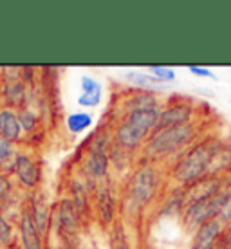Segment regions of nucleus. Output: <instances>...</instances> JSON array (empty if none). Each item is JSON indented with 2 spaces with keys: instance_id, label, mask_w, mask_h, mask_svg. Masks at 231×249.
<instances>
[{
  "instance_id": "f257e3e1",
  "label": "nucleus",
  "mask_w": 231,
  "mask_h": 249,
  "mask_svg": "<svg viewBox=\"0 0 231 249\" xmlns=\"http://www.w3.org/2000/svg\"><path fill=\"white\" fill-rule=\"evenodd\" d=\"M220 144L222 141L219 137H206L199 143H194L172 166L170 177L182 188L208 177L213 156Z\"/></svg>"
},
{
  "instance_id": "f03ea898",
  "label": "nucleus",
  "mask_w": 231,
  "mask_h": 249,
  "mask_svg": "<svg viewBox=\"0 0 231 249\" xmlns=\"http://www.w3.org/2000/svg\"><path fill=\"white\" fill-rule=\"evenodd\" d=\"M197 126L192 123L166 126L156 130L144 143V157L148 162L166 161L172 157H181L197 137Z\"/></svg>"
},
{
  "instance_id": "7ed1b4c3",
  "label": "nucleus",
  "mask_w": 231,
  "mask_h": 249,
  "mask_svg": "<svg viewBox=\"0 0 231 249\" xmlns=\"http://www.w3.org/2000/svg\"><path fill=\"white\" fill-rule=\"evenodd\" d=\"M159 114H161V107L126 112L116 126L112 143L128 150V152L141 148V144L146 143V139L157 128Z\"/></svg>"
},
{
  "instance_id": "20e7f679",
  "label": "nucleus",
  "mask_w": 231,
  "mask_h": 249,
  "mask_svg": "<svg viewBox=\"0 0 231 249\" xmlns=\"http://www.w3.org/2000/svg\"><path fill=\"white\" fill-rule=\"evenodd\" d=\"M161 190V170L156 162H143L134 170L126 184V202L132 212H141L157 197Z\"/></svg>"
},
{
  "instance_id": "39448f33",
  "label": "nucleus",
  "mask_w": 231,
  "mask_h": 249,
  "mask_svg": "<svg viewBox=\"0 0 231 249\" xmlns=\"http://www.w3.org/2000/svg\"><path fill=\"white\" fill-rule=\"evenodd\" d=\"M108 139L105 134H98L89 146V156L85 159V172L94 181H103L108 175L110 157H108Z\"/></svg>"
},
{
  "instance_id": "423d86ee",
  "label": "nucleus",
  "mask_w": 231,
  "mask_h": 249,
  "mask_svg": "<svg viewBox=\"0 0 231 249\" xmlns=\"http://www.w3.org/2000/svg\"><path fill=\"white\" fill-rule=\"evenodd\" d=\"M194 114H195L194 103H192L190 100L174 101V103L166 105L164 108H161L156 130H161V128H166V126H177V124L192 123Z\"/></svg>"
},
{
  "instance_id": "0eeeda50",
  "label": "nucleus",
  "mask_w": 231,
  "mask_h": 249,
  "mask_svg": "<svg viewBox=\"0 0 231 249\" xmlns=\"http://www.w3.org/2000/svg\"><path fill=\"white\" fill-rule=\"evenodd\" d=\"M226 224L219 218H212L200 226L199 230L194 233L192 248L190 249H215L219 238L224 235Z\"/></svg>"
},
{
  "instance_id": "6e6552de",
  "label": "nucleus",
  "mask_w": 231,
  "mask_h": 249,
  "mask_svg": "<svg viewBox=\"0 0 231 249\" xmlns=\"http://www.w3.org/2000/svg\"><path fill=\"white\" fill-rule=\"evenodd\" d=\"M13 172L18 181L27 188H36L40 182V168L27 154H17L13 161Z\"/></svg>"
},
{
  "instance_id": "1a4fd4ad",
  "label": "nucleus",
  "mask_w": 231,
  "mask_h": 249,
  "mask_svg": "<svg viewBox=\"0 0 231 249\" xmlns=\"http://www.w3.org/2000/svg\"><path fill=\"white\" fill-rule=\"evenodd\" d=\"M20 238H22L24 249H44L42 235L33 222L29 208H24V212L20 215Z\"/></svg>"
},
{
  "instance_id": "9d476101",
  "label": "nucleus",
  "mask_w": 231,
  "mask_h": 249,
  "mask_svg": "<svg viewBox=\"0 0 231 249\" xmlns=\"http://www.w3.org/2000/svg\"><path fill=\"white\" fill-rule=\"evenodd\" d=\"M96 190H98L96 199H98L100 220L103 224H112L114 218H116V208H118V202H116V197H114V193H112V188H110V184H100Z\"/></svg>"
},
{
  "instance_id": "9b49d317",
  "label": "nucleus",
  "mask_w": 231,
  "mask_h": 249,
  "mask_svg": "<svg viewBox=\"0 0 231 249\" xmlns=\"http://www.w3.org/2000/svg\"><path fill=\"white\" fill-rule=\"evenodd\" d=\"M125 107V114L132 112V110H141V108H157L161 107V101L156 96L154 90H134V92L123 101Z\"/></svg>"
},
{
  "instance_id": "f8f14e48",
  "label": "nucleus",
  "mask_w": 231,
  "mask_h": 249,
  "mask_svg": "<svg viewBox=\"0 0 231 249\" xmlns=\"http://www.w3.org/2000/svg\"><path fill=\"white\" fill-rule=\"evenodd\" d=\"M0 121H2V130H0V136L4 137L9 143H15L18 141L20 136H22V126H20L18 121V114L11 110V108H4L0 110Z\"/></svg>"
},
{
  "instance_id": "ddd939ff",
  "label": "nucleus",
  "mask_w": 231,
  "mask_h": 249,
  "mask_svg": "<svg viewBox=\"0 0 231 249\" xmlns=\"http://www.w3.org/2000/svg\"><path fill=\"white\" fill-rule=\"evenodd\" d=\"M226 172H231V143H222L215 152L208 177H220Z\"/></svg>"
},
{
  "instance_id": "4468645a",
  "label": "nucleus",
  "mask_w": 231,
  "mask_h": 249,
  "mask_svg": "<svg viewBox=\"0 0 231 249\" xmlns=\"http://www.w3.org/2000/svg\"><path fill=\"white\" fill-rule=\"evenodd\" d=\"M31 217H33V222L36 226V230L40 231V235H45V231L49 228V222H51V215H49V210H47V204H45V200L42 197H33L31 200Z\"/></svg>"
},
{
  "instance_id": "2eb2a0df",
  "label": "nucleus",
  "mask_w": 231,
  "mask_h": 249,
  "mask_svg": "<svg viewBox=\"0 0 231 249\" xmlns=\"http://www.w3.org/2000/svg\"><path fill=\"white\" fill-rule=\"evenodd\" d=\"M125 78L130 85L141 89V90H157L159 87L164 85L157 80L156 76H152L150 72H144V71H128Z\"/></svg>"
},
{
  "instance_id": "dca6fc26",
  "label": "nucleus",
  "mask_w": 231,
  "mask_h": 249,
  "mask_svg": "<svg viewBox=\"0 0 231 249\" xmlns=\"http://www.w3.org/2000/svg\"><path fill=\"white\" fill-rule=\"evenodd\" d=\"M92 116L89 112H72L67 116V128L69 132L72 134H81V132H85L87 128L92 126Z\"/></svg>"
},
{
  "instance_id": "f3484780",
  "label": "nucleus",
  "mask_w": 231,
  "mask_h": 249,
  "mask_svg": "<svg viewBox=\"0 0 231 249\" xmlns=\"http://www.w3.org/2000/svg\"><path fill=\"white\" fill-rule=\"evenodd\" d=\"M6 98L9 105H20L25 98V87L22 81H7L6 85Z\"/></svg>"
},
{
  "instance_id": "a211bd4d",
  "label": "nucleus",
  "mask_w": 231,
  "mask_h": 249,
  "mask_svg": "<svg viewBox=\"0 0 231 249\" xmlns=\"http://www.w3.org/2000/svg\"><path fill=\"white\" fill-rule=\"evenodd\" d=\"M148 72H150L152 76H156L161 83H170V81H174L175 78H177L175 69L166 67V65H150V67H148Z\"/></svg>"
},
{
  "instance_id": "6ab92c4d",
  "label": "nucleus",
  "mask_w": 231,
  "mask_h": 249,
  "mask_svg": "<svg viewBox=\"0 0 231 249\" xmlns=\"http://www.w3.org/2000/svg\"><path fill=\"white\" fill-rule=\"evenodd\" d=\"M18 121H20L22 130L33 132L38 124V116L35 110H31V108H22V110L18 112Z\"/></svg>"
},
{
  "instance_id": "aec40b11",
  "label": "nucleus",
  "mask_w": 231,
  "mask_h": 249,
  "mask_svg": "<svg viewBox=\"0 0 231 249\" xmlns=\"http://www.w3.org/2000/svg\"><path fill=\"white\" fill-rule=\"evenodd\" d=\"M112 249H130V244H128V238H126L121 222H116L112 226Z\"/></svg>"
},
{
  "instance_id": "412c9836",
  "label": "nucleus",
  "mask_w": 231,
  "mask_h": 249,
  "mask_svg": "<svg viewBox=\"0 0 231 249\" xmlns=\"http://www.w3.org/2000/svg\"><path fill=\"white\" fill-rule=\"evenodd\" d=\"M80 87H81V94H101V83L90 74L81 76Z\"/></svg>"
},
{
  "instance_id": "4be33fe9",
  "label": "nucleus",
  "mask_w": 231,
  "mask_h": 249,
  "mask_svg": "<svg viewBox=\"0 0 231 249\" xmlns=\"http://www.w3.org/2000/svg\"><path fill=\"white\" fill-rule=\"evenodd\" d=\"M13 184L9 181V177H6L4 174H0V206L9 202V195H11Z\"/></svg>"
},
{
  "instance_id": "5701e85b",
  "label": "nucleus",
  "mask_w": 231,
  "mask_h": 249,
  "mask_svg": "<svg viewBox=\"0 0 231 249\" xmlns=\"http://www.w3.org/2000/svg\"><path fill=\"white\" fill-rule=\"evenodd\" d=\"M13 240V228L7 222V218L0 213V244H11Z\"/></svg>"
},
{
  "instance_id": "b1692460",
  "label": "nucleus",
  "mask_w": 231,
  "mask_h": 249,
  "mask_svg": "<svg viewBox=\"0 0 231 249\" xmlns=\"http://www.w3.org/2000/svg\"><path fill=\"white\" fill-rule=\"evenodd\" d=\"M101 103V94H80L78 96V105L87 107V108H94Z\"/></svg>"
},
{
  "instance_id": "393cba45",
  "label": "nucleus",
  "mask_w": 231,
  "mask_h": 249,
  "mask_svg": "<svg viewBox=\"0 0 231 249\" xmlns=\"http://www.w3.org/2000/svg\"><path fill=\"white\" fill-rule=\"evenodd\" d=\"M188 72L197 76V78H210V80H215V74L212 72V69H208V67H200V65H188Z\"/></svg>"
},
{
  "instance_id": "a878e982",
  "label": "nucleus",
  "mask_w": 231,
  "mask_h": 249,
  "mask_svg": "<svg viewBox=\"0 0 231 249\" xmlns=\"http://www.w3.org/2000/svg\"><path fill=\"white\" fill-rule=\"evenodd\" d=\"M13 156V143L0 136V161H7Z\"/></svg>"
},
{
  "instance_id": "bb28decb",
  "label": "nucleus",
  "mask_w": 231,
  "mask_h": 249,
  "mask_svg": "<svg viewBox=\"0 0 231 249\" xmlns=\"http://www.w3.org/2000/svg\"><path fill=\"white\" fill-rule=\"evenodd\" d=\"M215 249H231V240L228 238V235H226V231H224V235H222V237L219 238V242H217Z\"/></svg>"
},
{
  "instance_id": "cd10ccee",
  "label": "nucleus",
  "mask_w": 231,
  "mask_h": 249,
  "mask_svg": "<svg viewBox=\"0 0 231 249\" xmlns=\"http://www.w3.org/2000/svg\"><path fill=\"white\" fill-rule=\"evenodd\" d=\"M226 235H228V238L231 240V220L228 222V224H226Z\"/></svg>"
},
{
  "instance_id": "c85d7f7f",
  "label": "nucleus",
  "mask_w": 231,
  "mask_h": 249,
  "mask_svg": "<svg viewBox=\"0 0 231 249\" xmlns=\"http://www.w3.org/2000/svg\"><path fill=\"white\" fill-rule=\"evenodd\" d=\"M0 130H2V121H0Z\"/></svg>"
},
{
  "instance_id": "c756f323",
  "label": "nucleus",
  "mask_w": 231,
  "mask_h": 249,
  "mask_svg": "<svg viewBox=\"0 0 231 249\" xmlns=\"http://www.w3.org/2000/svg\"><path fill=\"white\" fill-rule=\"evenodd\" d=\"M0 249H2V244H0Z\"/></svg>"
}]
</instances>
